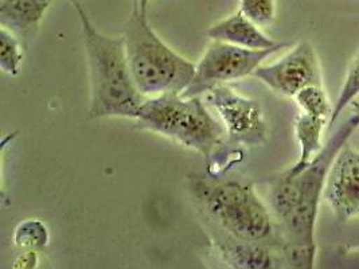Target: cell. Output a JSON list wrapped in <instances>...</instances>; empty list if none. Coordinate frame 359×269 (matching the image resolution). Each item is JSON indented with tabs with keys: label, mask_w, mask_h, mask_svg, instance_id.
Returning a JSON list of instances; mask_svg holds the SVG:
<instances>
[{
	"label": "cell",
	"mask_w": 359,
	"mask_h": 269,
	"mask_svg": "<svg viewBox=\"0 0 359 269\" xmlns=\"http://www.w3.org/2000/svg\"><path fill=\"white\" fill-rule=\"evenodd\" d=\"M328 128V118H318L300 112L294 120V134L299 143V158L285 172L297 174L307 167L315 156L323 150V134Z\"/></svg>",
	"instance_id": "obj_13"
},
{
	"label": "cell",
	"mask_w": 359,
	"mask_h": 269,
	"mask_svg": "<svg viewBox=\"0 0 359 269\" xmlns=\"http://www.w3.org/2000/svg\"><path fill=\"white\" fill-rule=\"evenodd\" d=\"M135 1L137 3V6H139V8L142 10V13L147 14L148 6H149L151 0H135Z\"/></svg>",
	"instance_id": "obj_20"
},
{
	"label": "cell",
	"mask_w": 359,
	"mask_h": 269,
	"mask_svg": "<svg viewBox=\"0 0 359 269\" xmlns=\"http://www.w3.org/2000/svg\"><path fill=\"white\" fill-rule=\"evenodd\" d=\"M359 127L351 115L331 134L323 150L297 174L284 172L269 190V206L283 230L284 252L299 268H312L316 256L315 229L319 206L325 195L327 175L337 155Z\"/></svg>",
	"instance_id": "obj_1"
},
{
	"label": "cell",
	"mask_w": 359,
	"mask_h": 269,
	"mask_svg": "<svg viewBox=\"0 0 359 269\" xmlns=\"http://www.w3.org/2000/svg\"><path fill=\"white\" fill-rule=\"evenodd\" d=\"M206 101L222 120L228 142L237 147H259L268 140V124L260 101L219 85L206 93Z\"/></svg>",
	"instance_id": "obj_7"
},
{
	"label": "cell",
	"mask_w": 359,
	"mask_h": 269,
	"mask_svg": "<svg viewBox=\"0 0 359 269\" xmlns=\"http://www.w3.org/2000/svg\"><path fill=\"white\" fill-rule=\"evenodd\" d=\"M240 11L260 27L269 26L276 17V0H240Z\"/></svg>",
	"instance_id": "obj_18"
},
{
	"label": "cell",
	"mask_w": 359,
	"mask_h": 269,
	"mask_svg": "<svg viewBox=\"0 0 359 269\" xmlns=\"http://www.w3.org/2000/svg\"><path fill=\"white\" fill-rule=\"evenodd\" d=\"M359 96V51L351 58L348 67L346 69V74L343 78L342 88L339 92V96L337 99V102L334 104V112L332 116L328 121V128L330 131L337 120L342 115L343 111L351 105L354 101L358 99Z\"/></svg>",
	"instance_id": "obj_16"
},
{
	"label": "cell",
	"mask_w": 359,
	"mask_h": 269,
	"mask_svg": "<svg viewBox=\"0 0 359 269\" xmlns=\"http://www.w3.org/2000/svg\"><path fill=\"white\" fill-rule=\"evenodd\" d=\"M23 62L22 41L10 30L0 29V69L3 73L17 77Z\"/></svg>",
	"instance_id": "obj_17"
},
{
	"label": "cell",
	"mask_w": 359,
	"mask_h": 269,
	"mask_svg": "<svg viewBox=\"0 0 359 269\" xmlns=\"http://www.w3.org/2000/svg\"><path fill=\"white\" fill-rule=\"evenodd\" d=\"M351 105H353V108H354V112H355V113H357V115L359 116V101H354Z\"/></svg>",
	"instance_id": "obj_21"
},
{
	"label": "cell",
	"mask_w": 359,
	"mask_h": 269,
	"mask_svg": "<svg viewBox=\"0 0 359 269\" xmlns=\"http://www.w3.org/2000/svg\"><path fill=\"white\" fill-rule=\"evenodd\" d=\"M50 242L49 228L39 219H29L19 222L13 235V244L20 251L41 252Z\"/></svg>",
	"instance_id": "obj_14"
},
{
	"label": "cell",
	"mask_w": 359,
	"mask_h": 269,
	"mask_svg": "<svg viewBox=\"0 0 359 269\" xmlns=\"http://www.w3.org/2000/svg\"><path fill=\"white\" fill-rule=\"evenodd\" d=\"M53 0H0V27L22 41L32 38L49 10Z\"/></svg>",
	"instance_id": "obj_12"
},
{
	"label": "cell",
	"mask_w": 359,
	"mask_h": 269,
	"mask_svg": "<svg viewBox=\"0 0 359 269\" xmlns=\"http://www.w3.org/2000/svg\"><path fill=\"white\" fill-rule=\"evenodd\" d=\"M189 187L205 216L230 238L264 245L275 238L272 212L252 184L194 175Z\"/></svg>",
	"instance_id": "obj_3"
},
{
	"label": "cell",
	"mask_w": 359,
	"mask_h": 269,
	"mask_svg": "<svg viewBox=\"0 0 359 269\" xmlns=\"http://www.w3.org/2000/svg\"><path fill=\"white\" fill-rule=\"evenodd\" d=\"M38 253L35 251H22L14 263V268L33 269L38 267Z\"/></svg>",
	"instance_id": "obj_19"
},
{
	"label": "cell",
	"mask_w": 359,
	"mask_h": 269,
	"mask_svg": "<svg viewBox=\"0 0 359 269\" xmlns=\"http://www.w3.org/2000/svg\"><path fill=\"white\" fill-rule=\"evenodd\" d=\"M323 200L341 222L359 219V151L348 144L331 165Z\"/></svg>",
	"instance_id": "obj_9"
},
{
	"label": "cell",
	"mask_w": 359,
	"mask_h": 269,
	"mask_svg": "<svg viewBox=\"0 0 359 269\" xmlns=\"http://www.w3.org/2000/svg\"><path fill=\"white\" fill-rule=\"evenodd\" d=\"M136 128L162 134L196 151L210 165L224 146L225 128L212 118L201 96L162 95L148 97L135 118Z\"/></svg>",
	"instance_id": "obj_5"
},
{
	"label": "cell",
	"mask_w": 359,
	"mask_h": 269,
	"mask_svg": "<svg viewBox=\"0 0 359 269\" xmlns=\"http://www.w3.org/2000/svg\"><path fill=\"white\" fill-rule=\"evenodd\" d=\"M81 22L88 58L90 102L89 118H137L146 101L133 81L126 51L124 36L98 32L80 0H70Z\"/></svg>",
	"instance_id": "obj_2"
},
{
	"label": "cell",
	"mask_w": 359,
	"mask_h": 269,
	"mask_svg": "<svg viewBox=\"0 0 359 269\" xmlns=\"http://www.w3.org/2000/svg\"><path fill=\"white\" fill-rule=\"evenodd\" d=\"M294 100L302 112L318 116V118H330L334 112V104L330 101L323 85H309L294 95Z\"/></svg>",
	"instance_id": "obj_15"
},
{
	"label": "cell",
	"mask_w": 359,
	"mask_h": 269,
	"mask_svg": "<svg viewBox=\"0 0 359 269\" xmlns=\"http://www.w3.org/2000/svg\"><path fill=\"white\" fill-rule=\"evenodd\" d=\"M284 46L280 43L272 49L253 50L212 41L196 64V74L191 84L182 95L186 97L202 96L215 86L253 76L256 69L262 67L268 57Z\"/></svg>",
	"instance_id": "obj_6"
},
{
	"label": "cell",
	"mask_w": 359,
	"mask_h": 269,
	"mask_svg": "<svg viewBox=\"0 0 359 269\" xmlns=\"http://www.w3.org/2000/svg\"><path fill=\"white\" fill-rule=\"evenodd\" d=\"M123 36L133 81L144 97L182 95L191 84L196 64L171 49L155 33L147 14L142 13L136 1Z\"/></svg>",
	"instance_id": "obj_4"
},
{
	"label": "cell",
	"mask_w": 359,
	"mask_h": 269,
	"mask_svg": "<svg viewBox=\"0 0 359 269\" xmlns=\"http://www.w3.org/2000/svg\"><path fill=\"white\" fill-rule=\"evenodd\" d=\"M253 77L273 92L291 99L309 85H323L318 54L307 39L296 43L276 62L257 67Z\"/></svg>",
	"instance_id": "obj_8"
},
{
	"label": "cell",
	"mask_w": 359,
	"mask_h": 269,
	"mask_svg": "<svg viewBox=\"0 0 359 269\" xmlns=\"http://www.w3.org/2000/svg\"><path fill=\"white\" fill-rule=\"evenodd\" d=\"M212 247L218 257L231 268H278V257L268 245L238 241L228 237L226 241L215 240Z\"/></svg>",
	"instance_id": "obj_11"
},
{
	"label": "cell",
	"mask_w": 359,
	"mask_h": 269,
	"mask_svg": "<svg viewBox=\"0 0 359 269\" xmlns=\"http://www.w3.org/2000/svg\"><path fill=\"white\" fill-rule=\"evenodd\" d=\"M206 35L212 41H219L253 50L272 49L280 45L264 33L260 26L248 19L240 10L230 17L214 23L208 29Z\"/></svg>",
	"instance_id": "obj_10"
}]
</instances>
